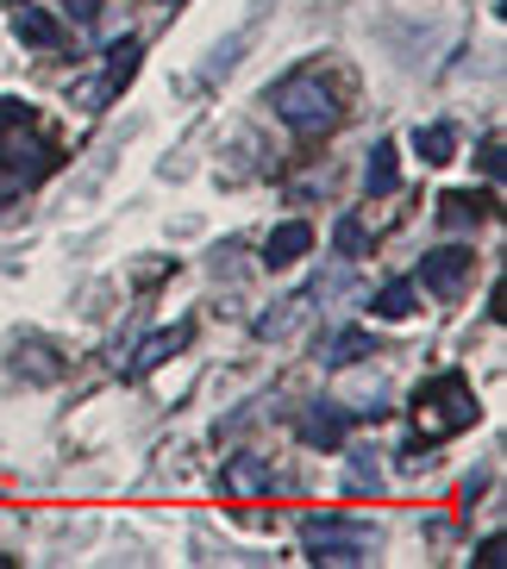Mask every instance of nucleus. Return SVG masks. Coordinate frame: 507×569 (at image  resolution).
<instances>
[{
  "label": "nucleus",
  "instance_id": "f257e3e1",
  "mask_svg": "<svg viewBox=\"0 0 507 569\" xmlns=\"http://www.w3.org/2000/svg\"><path fill=\"white\" fill-rule=\"evenodd\" d=\"M270 107L276 119H282L288 132H301V138H320L338 126V94L326 88L320 69H295V76H282V82L270 88Z\"/></svg>",
  "mask_w": 507,
  "mask_h": 569
},
{
  "label": "nucleus",
  "instance_id": "f03ea898",
  "mask_svg": "<svg viewBox=\"0 0 507 569\" xmlns=\"http://www.w3.org/2000/svg\"><path fill=\"white\" fill-rule=\"evenodd\" d=\"M414 419H420V432H426V445L433 438H451V432H470L476 426V395H470V382L464 376H433V382L414 395Z\"/></svg>",
  "mask_w": 507,
  "mask_h": 569
},
{
  "label": "nucleus",
  "instance_id": "7ed1b4c3",
  "mask_svg": "<svg viewBox=\"0 0 507 569\" xmlns=\"http://www.w3.org/2000/svg\"><path fill=\"white\" fill-rule=\"evenodd\" d=\"M301 538H307V563H332V569H351L370 557V526H357V519H301Z\"/></svg>",
  "mask_w": 507,
  "mask_h": 569
},
{
  "label": "nucleus",
  "instance_id": "20e7f679",
  "mask_svg": "<svg viewBox=\"0 0 507 569\" xmlns=\"http://www.w3.org/2000/svg\"><path fill=\"white\" fill-rule=\"evenodd\" d=\"M345 426H351V413H345L338 401H320V407L301 413V438L314 445V451H338V445H345Z\"/></svg>",
  "mask_w": 507,
  "mask_h": 569
},
{
  "label": "nucleus",
  "instance_id": "39448f33",
  "mask_svg": "<svg viewBox=\"0 0 507 569\" xmlns=\"http://www.w3.org/2000/svg\"><path fill=\"white\" fill-rule=\"evenodd\" d=\"M314 251V226L307 219H288V226H276L270 244H264V263L270 269H288V263H301V257Z\"/></svg>",
  "mask_w": 507,
  "mask_h": 569
},
{
  "label": "nucleus",
  "instance_id": "423d86ee",
  "mask_svg": "<svg viewBox=\"0 0 507 569\" xmlns=\"http://www.w3.org/2000/svg\"><path fill=\"white\" fill-rule=\"evenodd\" d=\"M138 63H145V44H138V38H119L113 51H107V76L95 82V94H101V101H113L119 88L138 76Z\"/></svg>",
  "mask_w": 507,
  "mask_h": 569
},
{
  "label": "nucleus",
  "instance_id": "0eeeda50",
  "mask_svg": "<svg viewBox=\"0 0 507 569\" xmlns=\"http://www.w3.org/2000/svg\"><path fill=\"white\" fill-rule=\"evenodd\" d=\"M470 263H476V257L464 251V244H445V251L426 257L420 276H426V288H433V295H451V288L464 282V276H470Z\"/></svg>",
  "mask_w": 507,
  "mask_h": 569
},
{
  "label": "nucleus",
  "instance_id": "6e6552de",
  "mask_svg": "<svg viewBox=\"0 0 507 569\" xmlns=\"http://www.w3.org/2000/svg\"><path fill=\"white\" fill-rule=\"evenodd\" d=\"M182 345H188V326H163V332H151L145 345H138V357H132V376H151V369L169 363Z\"/></svg>",
  "mask_w": 507,
  "mask_h": 569
},
{
  "label": "nucleus",
  "instance_id": "1a4fd4ad",
  "mask_svg": "<svg viewBox=\"0 0 507 569\" xmlns=\"http://www.w3.org/2000/svg\"><path fill=\"white\" fill-rule=\"evenodd\" d=\"M357 357H376V338H370V332H357V326H345V332L320 338V363L345 369V363H357Z\"/></svg>",
  "mask_w": 507,
  "mask_h": 569
},
{
  "label": "nucleus",
  "instance_id": "9d476101",
  "mask_svg": "<svg viewBox=\"0 0 507 569\" xmlns=\"http://www.w3.org/2000/svg\"><path fill=\"white\" fill-rule=\"evenodd\" d=\"M264 488H276L264 457H232V463H226V495H264Z\"/></svg>",
  "mask_w": 507,
  "mask_h": 569
},
{
  "label": "nucleus",
  "instance_id": "9b49d317",
  "mask_svg": "<svg viewBox=\"0 0 507 569\" xmlns=\"http://www.w3.org/2000/svg\"><path fill=\"white\" fill-rule=\"evenodd\" d=\"M13 32L26 38V44H38V51H57V44H63V26H57V19L44 13V7H19Z\"/></svg>",
  "mask_w": 507,
  "mask_h": 569
},
{
  "label": "nucleus",
  "instance_id": "f8f14e48",
  "mask_svg": "<svg viewBox=\"0 0 507 569\" xmlns=\"http://www.w3.org/2000/svg\"><path fill=\"white\" fill-rule=\"evenodd\" d=\"M414 151H420L426 163H451L457 157V126H445V119L420 126V132H414Z\"/></svg>",
  "mask_w": 507,
  "mask_h": 569
},
{
  "label": "nucleus",
  "instance_id": "ddd939ff",
  "mask_svg": "<svg viewBox=\"0 0 507 569\" xmlns=\"http://www.w3.org/2000/svg\"><path fill=\"white\" fill-rule=\"evenodd\" d=\"M483 213H489V194H470V188H457V194H445V201H439L445 226H476Z\"/></svg>",
  "mask_w": 507,
  "mask_h": 569
},
{
  "label": "nucleus",
  "instance_id": "4468645a",
  "mask_svg": "<svg viewBox=\"0 0 507 569\" xmlns=\"http://www.w3.org/2000/svg\"><path fill=\"white\" fill-rule=\"evenodd\" d=\"M395 176H401V169H395V144H376L370 163H364V188H370V194H389Z\"/></svg>",
  "mask_w": 507,
  "mask_h": 569
},
{
  "label": "nucleus",
  "instance_id": "2eb2a0df",
  "mask_svg": "<svg viewBox=\"0 0 507 569\" xmlns=\"http://www.w3.org/2000/svg\"><path fill=\"white\" fill-rule=\"evenodd\" d=\"M332 244H338V257H364V251H370V232H364V219L345 213V219L332 226Z\"/></svg>",
  "mask_w": 507,
  "mask_h": 569
},
{
  "label": "nucleus",
  "instance_id": "dca6fc26",
  "mask_svg": "<svg viewBox=\"0 0 507 569\" xmlns=\"http://www.w3.org/2000/svg\"><path fill=\"white\" fill-rule=\"evenodd\" d=\"M345 488H351V495H376V488H382V469L370 463V451H351V476H345Z\"/></svg>",
  "mask_w": 507,
  "mask_h": 569
},
{
  "label": "nucleus",
  "instance_id": "f3484780",
  "mask_svg": "<svg viewBox=\"0 0 507 569\" xmlns=\"http://www.w3.org/2000/svg\"><path fill=\"white\" fill-rule=\"evenodd\" d=\"M376 313H382V319H407V313H414V282H389L382 295H376Z\"/></svg>",
  "mask_w": 507,
  "mask_h": 569
},
{
  "label": "nucleus",
  "instance_id": "a211bd4d",
  "mask_svg": "<svg viewBox=\"0 0 507 569\" xmlns=\"http://www.w3.org/2000/svg\"><path fill=\"white\" fill-rule=\"evenodd\" d=\"M476 563H483V569H501V532L483 538V557H476Z\"/></svg>",
  "mask_w": 507,
  "mask_h": 569
},
{
  "label": "nucleus",
  "instance_id": "6ab92c4d",
  "mask_svg": "<svg viewBox=\"0 0 507 569\" xmlns=\"http://www.w3.org/2000/svg\"><path fill=\"white\" fill-rule=\"evenodd\" d=\"M483 169H489V176H501V138H489V144H483Z\"/></svg>",
  "mask_w": 507,
  "mask_h": 569
},
{
  "label": "nucleus",
  "instance_id": "aec40b11",
  "mask_svg": "<svg viewBox=\"0 0 507 569\" xmlns=\"http://www.w3.org/2000/svg\"><path fill=\"white\" fill-rule=\"evenodd\" d=\"M63 13H76V19H95V13H101V0H63Z\"/></svg>",
  "mask_w": 507,
  "mask_h": 569
},
{
  "label": "nucleus",
  "instance_id": "412c9836",
  "mask_svg": "<svg viewBox=\"0 0 507 569\" xmlns=\"http://www.w3.org/2000/svg\"><path fill=\"white\" fill-rule=\"evenodd\" d=\"M169 7H176V0H169Z\"/></svg>",
  "mask_w": 507,
  "mask_h": 569
}]
</instances>
